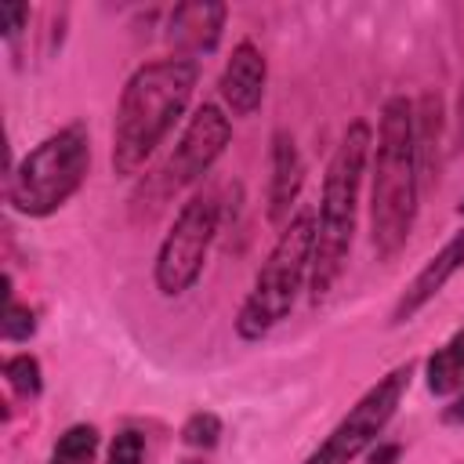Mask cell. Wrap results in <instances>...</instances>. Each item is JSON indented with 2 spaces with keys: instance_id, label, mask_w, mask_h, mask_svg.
I'll use <instances>...</instances> for the list:
<instances>
[{
  "instance_id": "obj_13",
  "label": "cell",
  "mask_w": 464,
  "mask_h": 464,
  "mask_svg": "<svg viewBox=\"0 0 464 464\" xmlns=\"http://www.w3.org/2000/svg\"><path fill=\"white\" fill-rule=\"evenodd\" d=\"M424 381L431 395H450L464 384V330H457L442 348H435L424 362Z\"/></svg>"
},
{
  "instance_id": "obj_22",
  "label": "cell",
  "mask_w": 464,
  "mask_h": 464,
  "mask_svg": "<svg viewBox=\"0 0 464 464\" xmlns=\"http://www.w3.org/2000/svg\"><path fill=\"white\" fill-rule=\"evenodd\" d=\"M457 149H464V80L457 91Z\"/></svg>"
},
{
  "instance_id": "obj_7",
  "label": "cell",
  "mask_w": 464,
  "mask_h": 464,
  "mask_svg": "<svg viewBox=\"0 0 464 464\" xmlns=\"http://www.w3.org/2000/svg\"><path fill=\"white\" fill-rule=\"evenodd\" d=\"M410 381H413V362H399L384 377H377L301 464H352L359 453H366L373 442H381Z\"/></svg>"
},
{
  "instance_id": "obj_20",
  "label": "cell",
  "mask_w": 464,
  "mask_h": 464,
  "mask_svg": "<svg viewBox=\"0 0 464 464\" xmlns=\"http://www.w3.org/2000/svg\"><path fill=\"white\" fill-rule=\"evenodd\" d=\"M442 420L446 424H464V384H460V392H457V399L442 410Z\"/></svg>"
},
{
  "instance_id": "obj_18",
  "label": "cell",
  "mask_w": 464,
  "mask_h": 464,
  "mask_svg": "<svg viewBox=\"0 0 464 464\" xmlns=\"http://www.w3.org/2000/svg\"><path fill=\"white\" fill-rule=\"evenodd\" d=\"M145 460V435L134 431V428H123L116 431L112 446H109V457L105 464H141Z\"/></svg>"
},
{
  "instance_id": "obj_21",
  "label": "cell",
  "mask_w": 464,
  "mask_h": 464,
  "mask_svg": "<svg viewBox=\"0 0 464 464\" xmlns=\"http://www.w3.org/2000/svg\"><path fill=\"white\" fill-rule=\"evenodd\" d=\"M395 457H399V446H381L377 442V450L370 453V464H392Z\"/></svg>"
},
{
  "instance_id": "obj_3",
  "label": "cell",
  "mask_w": 464,
  "mask_h": 464,
  "mask_svg": "<svg viewBox=\"0 0 464 464\" xmlns=\"http://www.w3.org/2000/svg\"><path fill=\"white\" fill-rule=\"evenodd\" d=\"M370 152H373V127L366 120H355L344 127V134L326 163L319 210H315L312 272H308V301L312 304H323L330 297V290L337 286V279L348 265Z\"/></svg>"
},
{
  "instance_id": "obj_16",
  "label": "cell",
  "mask_w": 464,
  "mask_h": 464,
  "mask_svg": "<svg viewBox=\"0 0 464 464\" xmlns=\"http://www.w3.org/2000/svg\"><path fill=\"white\" fill-rule=\"evenodd\" d=\"M218 439H221V417L210 410H199L181 424V442L192 450H214Z\"/></svg>"
},
{
  "instance_id": "obj_2",
  "label": "cell",
  "mask_w": 464,
  "mask_h": 464,
  "mask_svg": "<svg viewBox=\"0 0 464 464\" xmlns=\"http://www.w3.org/2000/svg\"><path fill=\"white\" fill-rule=\"evenodd\" d=\"M420 196V149L417 109L395 94L381 105L377 138L370 152V246L381 261H392L413 232Z\"/></svg>"
},
{
  "instance_id": "obj_24",
  "label": "cell",
  "mask_w": 464,
  "mask_h": 464,
  "mask_svg": "<svg viewBox=\"0 0 464 464\" xmlns=\"http://www.w3.org/2000/svg\"><path fill=\"white\" fill-rule=\"evenodd\" d=\"M181 464H203V460H181Z\"/></svg>"
},
{
  "instance_id": "obj_14",
  "label": "cell",
  "mask_w": 464,
  "mask_h": 464,
  "mask_svg": "<svg viewBox=\"0 0 464 464\" xmlns=\"http://www.w3.org/2000/svg\"><path fill=\"white\" fill-rule=\"evenodd\" d=\"M98 453V428L94 424H69L58 442L51 446L47 464H94Z\"/></svg>"
},
{
  "instance_id": "obj_11",
  "label": "cell",
  "mask_w": 464,
  "mask_h": 464,
  "mask_svg": "<svg viewBox=\"0 0 464 464\" xmlns=\"http://www.w3.org/2000/svg\"><path fill=\"white\" fill-rule=\"evenodd\" d=\"M460 268H464V225H460V228L442 243V250L431 254V257L424 261V268L406 283V290L399 294V301H395V308H392V326L410 323L431 297L442 294V286H446Z\"/></svg>"
},
{
  "instance_id": "obj_8",
  "label": "cell",
  "mask_w": 464,
  "mask_h": 464,
  "mask_svg": "<svg viewBox=\"0 0 464 464\" xmlns=\"http://www.w3.org/2000/svg\"><path fill=\"white\" fill-rule=\"evenodd\" d=\"M228 141H232V120H228V112L218 102H203L185 120V130H181L174 152L167 156V163L160 170V188L170 196V192H181V188L196 185L221 160V152L228 149Z\"/></svg>"
},
{
  "instance_id": "obj_9",
  "label": "cell",
  "mask_w": 464,
  "mask_h": 464,
  "mask_svg": "<svg viewBox=\"0 0 464 464\" xmlns=\"http://www.w3.org/2000/svg\"><path fill=\"white\" fill-rule=\"evenodd\" d=\"M268 62L254 40H239L218 76V98L228 116H254L265 102Z\"/></svg>"
},
{
  "instance_id": "obj_6",
  "label": "cell",
  "mask_w": 464,
  "mask_h": 464,
  "mask_svg": "<svg viewBox=\"0 0 464 464\" xmlns=\"http://www.w3.org/2000/svg\"><path fill=\"white\" fill-rule=\"evenodd\" d=\"M218 221H221V207L207 192H196L178 207L167 236L160 239L156 261H152V283L163 297H181L196 286V279L203 276V265L210 257Z\"/></svg>"
},
{
  "instance_id": "obj_10",
  "label": "cell",
  "mask_w": 464,
  "mask_h": 464,
  "mask_svg": "<svg viewBox=\"0 0 464 464\" xmlns=\"http://www.w3.org/2000/svg\"><path fill=\"white\" fill-rule=\"evenodd\" d=\"M225 18H228V7L225 4H214V0H185V4H174L170 14H167V40H170L174 54L192 58V62L203 58V54H210L221 44Z\"/></svg>"
},
{
  "instance_id": "obj_4",
  "label": "cell",
  "mask_w": 464,
  "mask_h": 464,
  "mask_svg": "<svg viewBox=\"0 0 464 464\" xmlns=\"http://www.w3.org/2000/svg\"><path fill=\"white\" fill-rule=\"evenodd\" d=\"M312 246H315V210L297 207V214L279 228L268 257L261 261L239 312H236V337L261 341L268 337L297 304V294L308 286L312 272Z\"/></svg>"
},
{
  "instance_id": "obj_15",
  "label": "cell",
  "mask_w": 464,
  "mask_h": 464,
  "mask_svg": "<svg viewBox=\"0 0 464 464\" xmlns=\"http://www.w3.org/2000/svg\"><path fill=\"white\" fill-rule=\"evenodd\" d=\"M4 381L14 395L22 399H36L44 392V370H40V359L33 352H18V355H7L4 359Z\"/></svg>"
},
{
  "instance_id": "obj_5",
  "label": "cell",
  "mask_w": 464,
  "mask_h": 464,
  "mask_svg": "<svg viewBox=\"0 0 464 464\" xmlns=\"http://www.w3.org/2000/svg\"><path fill=\"white\" fill-rule=\"evenodd\" d=\"M91 174V134L83 123H69L33 145L7 174V203L25 218L58 214Z\"/></svg>"
},
{
  "instance_id": "obj_17",
  "label": "cell",
  "mask_w": 464,
  "mask_h": 464,
  "mask_svg": "<svg viewBox=\"0 0 464 464\" xmlns=\"http://www.w3.org/2000/svg\"><path fill=\"white\" fill-rule=\"evenodd\" d=\"M33 334H36L33 308L22 304V301H14V297H7V308H4V319H0V337L14 344V341H29Z\"/></svg>"
},
{
  "instance_id": "obj_23",
  "label": "cell",
  "mask_w": 464,
  "mask_h": 464,
  "mask_svg": "<svg viewBox=\"0 0 464 464\" xmlns=\"http://www.w3.org/2000/svg\"><path fill=\"white\" fill-rule=\"evenodd\" d=\"M457 214H464V196H460V203H457Z\"/></svg>"
},
{
  "instance_id": "obj_1",
  "label": "cell",
  "mask_w": 464,
  "mask_h": 464,
  "mask_svg": "<svg viewBox=\"0 0 464 464\" xmlns=\"http://www.w3.org/2000/svg\"><path fill=\"white\" fill-rule=\"evenodd\" d=\"M196 83H199V62L181 54L145 62L127 76L112 116L109 163L116 178H134L152 160V152L185 116Z\"/></svg>"
},
{
  "instance_id": "obj_19",
  "label": "cell",
  "mask_w": 464,
  "mask_h": 464,
  "mask_svg": "<svg viewBox=\"0 0 464 464\" xmlns=\"http://www.w3.org/2000/svg\"><path fill=\"white\" fill-rule=\"evenodd\" d=\"M25 22H29V4H22V0L0 4V36H4L7 44H14V40L22 36Z\"/></svg>"
},
{
  "instance_id": "obj_12",
  "label": "cell",
  "mask_w": 464,
  "mask_h": 464,
  "mask_svg": "<svg viewBox=\"0 0 464 464\" xmlns=\"http://www.w3.org/2000/svg\"><path fill=\"white\" fill-rule=\"evenodd\" d=\"M301 185H304L301 149H297L294 134L279 127L272 134V149H268V221L276 228H283L297 214Z\"/></svg>"
}]
</instances>
